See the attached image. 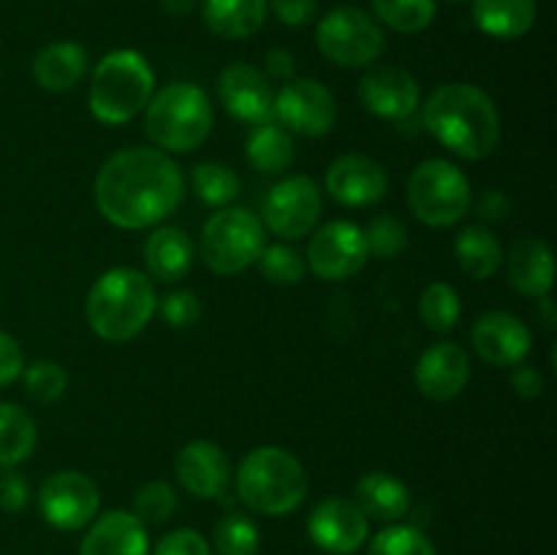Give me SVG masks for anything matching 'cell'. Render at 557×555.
<instances>
[{"label": "cell", "instance_id": "6da1fadb", "mask_svg": "<svg viewBox=\"0 0 557 555\" xmlns=\"http://www.w3.org/2000/svg\"><path fill=\"white\" fill-rule=\"evenodd\" d=\"M96 207L112 226L139 229L166 221L185 196V177L169 152L125 147L103 161L92 183Z\"/></svg>", "mask_w": 557, "mask_h": 555}, {"label": "cell", "instance_id": "7a4b0ae2", "mask_svg": "<svg viewBox=\"0 0 557 555\" xmlns=\"http://www.w3.org/2000/svg\"><path fill=\"white\" fill-rule=\"evenodd\" d=\"M430 134L466 161H482L500 141V114L493 98L468 82L433 90L422 109Z\"/></svg>", "mask_w": 557, "mask_h": 555}, {"label": "cell", "instance_id": "3957f363", "mask_svg": "<svg viewBox=\"0 0 557 555\" xmlns=\"http://www.w3.org/2000/svg\"><path fill=\"white\" fill-rule=\"evenodd\" d=\"M158 294L150 278L134 267H112L90 286L85 299L87 324L101 341L128 343L150 324Z\"/></svg>", "mask_w": 557, "mask_h": 555}, {"label": "cell", "instance_id": "277c9868", "mask_svg": "<svg viewBox=\"0 0 557 555\" xmlns=\"http://www.w3.org/2000/svg\"><path fill=\"white\" fill-rule=\"evenodd\" d=\"M237 498L264 517H286L308 495V471L297 455L283 446H256L243 457L237 473Z\"/></svg>", "mask_w": 557, "mask_h": 555}, {"label": "cell", "instance_id": "5b68a950", "mask_svg": "<svg viewBox=\"0 0 557 555\" xmlns=\"http://www.w3.org/2000/svg\"><path fill=\"white\" fill-rule=\"evenodd\" d=\"M156 92L150 63L134 49H114L92 69L87 103L98 123L123 125L145 112Z\"/></svg>", "mask_w": 557, "mask_h": 555}, {"label": "cell", "instance_id": "8992f818", "mask_svg": "<svg viewBox=\"0 0 557 555\" xmlns=\"http://www.w3.org/2000/svg\"><path fill=\"white\" fill-rule=\"evenodd\" d=\"M212 103L199 85L172 82L152 92L145 107V131L163 152H190L207 141L212 131Z\"/></svg>", "mask_w": 557, "mask_h": 555}, {"label": "cell", "instance_id": "52a82bcc", "mask_svg": "<svg viewBox=\"0 0 557 555\" xmlns=\"http://www.w3.org/2000/svg\"><path fill=\"white\" fill-rule=\"evenodd\" d=\"M267 229L256 212L245 207H221L207 218L199 237V256L215 275L232 278L259 261L267 248Z\"/></svg>", "mask_w": 557, "mask_h": 555}, {"label": "cell", "instance_id": "ba28073f", "mask_svg": "<svg viewBox=\"0 0 557 555\" xmlns=\"http://www.w3.org/2000/svg\"><path fill=\"white\" fill-rule=\"evenodd\" d=\"M408 207L424 226L446 229L460 223L471 210V183L455 163L428 158L408 177Z\"/></svg>", "mask_w": 557, "mask_h": 555}, {"label": "cell", "instance_id": "9c48e42d", "mask_svg": "<svg viewBox=\"0 0 557 555\" xmlns=\"http://www.w3.org/2000/svg\"><path fill=\"white\" fill-rule=\"evenodd\" d=\"M315 44L330 63L343 69H368L381 58L386 38L375 16L354 5H341L319 22Z\"/></svg>", "mask_w": 557, "mask_h": 555}, {"label": "cell", "instance_id": "30bf717a", "mask_svg": "<svg viewBox=\"0 0 557 555\" xmlns=\"http://www.w3.org/2000/svg\"><path fill=\"white\" fill-rule=\"evenodd\" d=\"M38 509L58 531H79L98 517L101 490L82 471H54L38 488Z\"/></svg>", "mask_w": 557, "mask_h": 555}, {"label": "cell", "instance_id": "8fae6325", "mask_svg": "<svg viewBox=\"0 0 557 555\" xmlns=\"http://www.w3.org/2000/svg\"><path fill=\"white\" fill-rule=\"evenodd\" d=\"M272 120L281 123L288 134L324 136L335 128L337 103L330 87L315 79H288L277 90L272 103Z\"/></svg>", "mask_w": 557, "mask_h": 555}, {"label": "cell", "instance_id": "7c38bea8", "mask_svg": "<svg viewBox=\"0 0 557 555\" xmlns=\"http://www.w3.org/2000/svg\"><path fill=\"white\" fill-rule=\"evenodd\" d=\"M319 185L305 174L281 180L275 188L267 194L264 201V229L275 232L283 239H302L305 234H313L321 221Z\"/></svg>", "mask_w": 557, "mask_h": 555}, {"label": "cell", "instance_id": "4fadbf2b", "mask_svg": "<svg viewBox=\"0 0 557 555\" xmlns=\"http://www.w3.org/2000/svg\"><path fill=\"white\" fill-rule=\"evenodd\" d=\"M364 232L351 221H330L315 229L308 245V267L321 281H348L368 264Z\"/></svg>", "mask_w": 557, "mask_h": 555}, {"label": "cell", "instance_id": "5bb4252c", "mask_svg": "<svg viewBox=\"0 0 557 555\" xmlns=\"http://www.w3.org/2000/svg\"><path fill=\"white\" fill-rule=\"evenodd\" d=\"M359 101L381 120H408L422 103L417 76L397 65H375L359 79Z\"/></svg>", "mask_w": 557, "mask_h": 555}, {"label": "cell", "instance_id": "9a60e30c", "mask_svg": "<svg viewBox=\"0 0 557 555\" xmlns=\"http://www.w3.org/2000/svg\"><path fill=\"white\" fill-rule=\"evenodd\" d=\"M308 533L315 547L332 555H351L368 542V517L351 498L332 495L324 498L308 517Z\"/></svg>", "mask_w": 557, "mask_h": 555}, {"label": "cell", "instance_id": "2e32d148", "mask_svg": "<svg viewBox=\"0 0 557 555\" xmlns=\"http://www.w3.org/2000/svg\"><path fill=\"white\" fill-rule=\"evenodd\" d=\"M473 351L495 368H515L525 362L533 348L531 330L525 321L506 310H490L479 316L471 330Z\"/></svg>", "mask_w": 557, "mask_h": 555}, {"label": "cell", "instance_id": "e0dca14e", "mask_svg": "<svg viewBox=\"0 0 557 555\" xmlns=\"http://www.w3.org/2000/svg\"><path fill=\"white\" fill-rule=\"evenodd\" d=\"M218 98L223 109L237 120L250 125H259L272 120V103L275 90L264 71L250 63H232L218 76Z\"/></svg>", "mask_w": 557, "mask_h": 555}, {"label": "cell", "instance_id": "ac0fdd59", "mask_svg": "<svg viewBox=\"0 0 557 555\" xmlns=\"http://www.w3.org/2000/svg\"><path fill=\"white\" fill-rule=\"evenodd\" d=\"M326 190L332 199L346 207H370L384 199L389 190V177L375 158L348 152L335 158L326 169Z\"/></svg>", "mask_w": 557, "mask_h": 555}, {"label": "cell", "instance_id": "d6986e66", "mask_svg": "<svg viewBox=\"0 0 557 555\" xmlns=\"http://www.w3.org/2000/svg\"><path fill=\"white\" fill-rule=\"evenodd\" d=\"M174 471L194 498H223L232 484V460L221 446L207 439L188 441L177 452Z\"/></svg>", "mask_w": 557, "mask_h": 555}, {"label": "cell", "instance_id": "ffe728a7", "mask_svg": "<svg viewBox=\"0 0 557 555\" xmlns=\"http://www.w3.org/2000/svg\"><path fill=\"white\" fill-rule=\"evenodd\" d=\"M413 379L428 400L446 403L460 395L471 381V357L457 343L441 341L419 357Z\"/></svg>", "mask_w": 557, "mask_h": 555}, {"label": "cell", "instance_id": "44dd1931", "mask_svg": "<svg viewBox=\"0 0 557 555\" xmlns=\"http://www.w3.org/2000/svg\"><path fill=\"white\" fill-rule=\"evenodd\" d=\"M79 555H150L147 526L134 511H103L87 528Z\"/></svg>", "mask_w": 557, "mask_h": 555}, {"label": "cell", "instance_id": "7402d4cb", "mask_svg": "<svg viewBox=\"0 0 557 555\" xmlns=\"http://www.w3.org/2000/svg\"><path fill=\"white\" fill-rule=\"evenodd\" d=\"M506 259V275L511 288H517L525 297H547L555 286V259L553 250L544 239L525 234L511 243Z\"/></svg>", "mask_w": 557, "mask_h": 555}, {"label": "cell", "instance_id": "603a6c76", "mask_svg": "<svg viewBox=\"0 0 557 555\" xmlns=\"http://www.w3.org/2000/svg\"><path fill=\"white\" fill-rule=\"evenodd\" d=\"M354 504L368 520L397 522L411 511V490L386 471H370L354 484Z\"/></svg>", "mask_w": 557, "mask_h": 555}, {"label": "cell", "instance_id": "cb8c5ba5", "mask_svg": "<svg viewBox=\"0 0 557 555\" xmlns=\"http://www.w3.org/2000/svg\"><path fill=\"white\" fill-rule=\"evenodd\" d=\"M90 69V58L82 44L54 41L33 60V79L49 92H65L79 85Z\"/></svg>", "mask_w": 557, "mask_h": 555}, {"label": "cell", "instance_id": "d4e9b609", "mask_svg": "<svg viewBox=\"0 0 557 555\" xmlns=\"http://www.w3.org/2000/svg\"><path fill=\"white\" fill-rule=\"evenodd\" d=\"M194 243L177 226H158L145 243V264L152 278L163 283H174L188 275L194 267Z\"/></svg>", "mask_w": 557, "mask_h": 555}, {"label": "cell", "instance_id": "484cf974", "mask_svg": "<svg viewBox=\"0 0 557 555\" xmlns=\"http://www.w3.org/2000/svg\"><path fill=\"white\" fill-rule=\"evenodd\" d=\"M473 22L498 41H515L536 25V0H473Z\"/></svg>", "mask_w": 557, "mask_h": 555}, {"label": "cell", "instance_id": "4316f807", "mask_svg": "<svg viewBox=\"0 0 557 555\" xmlns=\"http://www.w3.org/2000/svg\"><path fill=\"white\" fill-rule=\"evenodd\" d=\"M270 3L267 0H205L201 16L215 36L239 41L261 30Z\"/></svg>", "mask_w": 557, "mask_h": 555}, {"label": "cell", "instance_id": "83f0119b", "mask_svg": "<svg viewBox=\"0 0 557 555\" xmlns=\"http://www.w3.org/2000/svg\"><path fill=\"white\" fill-rule=\"evenodd\" d=\"M455 256L460 270L473 281H487L504 264V248L498 237L482 223H471L457 234Z\"/></svg>", "mask_w": 557, "mask_h": 555}, {"label": "cell", "instance_id": "f1b7e54d", "mask_svg": "<svg viewBox=\"0 0 557 555\" xmlns=\"http://www.w3.org/2000/svg\"><path fill=\"white\" fill-rule=\"evenodd\" d=\"M245 156H248L250 166L259 169L261 174H283L286 169H292L297 150H294L292 134L275 120H267L248 134Z\"/></svg>", "mask_w": 557, "mask_h": 555}, {"label": "cell", "instance_id": "f546056e", "mask_svg": "<svg viewBox=\"0 0 557 555\" xmlns=\"http://www.w3.org/2000/svg\"><path fill=\"white\" fill-rule=\"evenodd\" d=\"M38 424L16 403H0V468H16L33 455Z\"/></svg>", "mask_w": 557, "mask_h": 555}, {"label": "cell", "instance_id": "4dcf8cb0", "mask_svg": "<svg viewBox=\"0 0 557 555\" xmlns=\"http://www.w3.org/2000/svg\"><path fill=\"white\" fill-rule=\"evenodd\" d=\"M190 180H194L196 196L210 207H228L239 196V188H243L239 174L232 166L218 161L199 163Z\"/></svg>", "mask_w": 557, "mask_h": 555}, {"label": "cell", "instance_id": "1f68e13d", "mask_svg": "<svg viewBox=\"0 0 557 555\" xmlns=\"http://www.w3.org/2000/svg\"><path fill=\"white\" fill-rule=\"evenodd\" d=\"M379 22L397 33H422L435 20V0H373Z\"/></svg>", "mask_w": 557, "mask_h": 555}, {"label": "cell", "instance_id": "d6a6232c", "mask_svg": "<svg viewBox=\"0 0 557 555\" xmlns=\"http://www.w3.org/2000/svg\"><path fill=\"white\" fill-rule=\"evenodd\" d=\"M212 544H215L218 555H256L261 544L259 526L243 511H226L215 522Z\"/></svg>", "mask_w": 557, "mask_h": 555}, {"label": "cell", "instance_id": "836d02e7", "mask_svg": "<svg viewBox=\"0 0 557 555\" xmlns=\"http://www.w3.org/2000/svg\"><path fill=\"white\" fill-rule=\"evenodd\" d=\"M460 294H457L455 286H449V283L435 281L422 292V299H419V316H422V321L433 332L455 330L457 321H460Z\"/></svg>", "mask_w": 557, "mask_h": 555}, {"label": "cell", "instance_id": "e575fe53", "mask_svg": "<svg viewBox=\"0 0 557 555\" xmlns=\"http://www.w3.org/2000/svg\"><path fill=\"white\" fill-rule=\"evenodd\" d=\"M368 555H438L428 533L419 531L417 526H386L370 542Z\"/></svg>", "mask_w": 557, "mask_h": 555}, {"label": "cell", "instance_id": "d590c367", "mask_svg": "<svg viewBox=\"0 0 557 555\" xmlns=\"http://www.w3.org/2000/svg\"><path fill=\"white\" fill-rule=\"evenodd\" d=\"M22 381H25V392L38 403H54L65 395L69 390V373L63 365L52 362V359H36L22 370Z\"/></svg>", "mask_w": 557, "mask_h": 555}, {"label": "cell", "instance_id": "8d00e7d4", "mask_svg": "<svg viewBox=\"0 0 557 555\" xmlns=\"http://www.w3.org/2000/svg\"><path fill=\"white\" fill-rule=\"evenodd\" d=\"M177 506V490L169 482H163V479H156V482H147L145 488H139L134 498V515L145 526H161V522L172 520Z\"/></svg>", "mask_w": 557, "mask_h": 555}, {"label": "cell", "instance_id": "74e56055", "mask_svg": "<svg viewBox=\"0 0 557 555\" xmlns=\"http://www.w3.org/2000/svg\"><path fill=\"white\" fill-rule=\"evenodd\" d=\"M364 243H368V254L375 259H395L406 250L408 229L400 218L381 212L364 229Z\"/></svg>", "mask_w": 557, "mask_h": 555}, {"label": "cell", "instance_id": "f35d334b", "mask_svg": "<svg viewBox=\"0 0 557 555\" xmlns=\"http://www.w3.org/2000/svg\"><path fill=\"white\" fill-rule=\"evenodd\" d=\"M259 267L261 275L270 283H277V286H292V283H299L305 278L302 256L288 248V245H270V248L261 250Z\"/></svg>", "mask_w": 557, "mask_h": 555}, {"label": "cell", "instance_id": "ab89813d", "mask_svg": "<svg viewBox=\"0 0 557 555\" xmlns=\"http://www.w3.org/2000/svg\"><path fill=\"white\" fill-rule=\"evenodd\" d=\"M163 321L174 330H183V326H194L201 319V303L194 292L188 288H177V292H169L166 297L158 303Z\"/></svg>", "mask_w": 557, "mask_h": 555}, {"label": "cell", "instance_id": "60d3db41", "mask_svg": "<svg viewBox=\"0 0 557 555\" xmlns=\"http://www.w3.org/2000/svg\"><path fill=\"white\" fill-rule=\"evenodd\" d=\"M152 555H212L210 544L194 528H177L169 531L161 542L156 544Z\"/></svg>", "mask_w": 557, "mask_h": 555}, {"label": "cell", "instance_id": "b9f144b4", "mask_svg": "<svg viewBox=\"0 0 557 555\" xmlns=\"http://www.w3.org/2000/svg\"><path fill=\"white\" fill-rule=\"evenodd\" d=\"M27 501H30L27 479L20 471H14V468H3L0 471V509L16 515V511L25 509Z\"/></svg>", "mask_w": 557, "mask_h": 555}, {"label": "cell", "instance_id": "7bdbcfd3", "mask_svg": "<svg viewBox=\"0 0 557 555\" xmlns=\"http://www.w3.org/2000/svg\"><path fill=\"white\" fill-rule=\"evenodd\" d=\"M22 370H25V354H22V346L16 343L14 335L0 330V390L14 384L22 375Z\"/></svg>", "mask_w": 557, "mask_h": 555}, {"label": "cell", "instance_id": "ee69618b", "mask_svg": "<svg viewBox=\"0 0 557 555\" xmlns=\"http://www.w3.org/2000/svg\"><path fill=\"white\" fill-rule=\"evenodd\" d=\"M267 3L275 11L277 20L288 27L308 25L319 11V0H267Z\"/></svg>", "mask_w": 557, "mask_h": 555}, {"label": "cell", "instance_id": "f6af8a7d", "mask_svg": "<svg viewBox=\"0 0 557 555\" xmlns=\"http://www.w3.org/2000/svg\"><path fill=\"white\" fill-rule=\"evenodd\" d=\"M509 210H511V199L504 194V190H498V188L484 190V194L479 196V201H476V215L482 218V221L498 223V221H504L506 215H509Z\"/></svg>", "mask_w": 557, "mask_h": 555}, {"label": "cell", "instance_id": "bcb514c9", "mask_svg": "<svg viewBox=\"0 0 557 555\" xmlns=\"http://www.w3.org/2000/svg\"><path fill=\"white\" fill-rule=\"evenodd\" d=\"M264 69H267V79H277V82H288L297 76V60L288 49L275 47L267 52L264 58Z\"/></svg>", "mask_w": 557, "mask_h": 555}, {"label": "cell", "instance_id": "7dc6e473", "mask_svg": "<svg viewBox=\"0 0 557 555\" xmlns=\"http://www.w3.org/2000/svg\"><path fill=\"white\" fill-rule=\"evenodd\" d=\"M511 386H515V392L520 397L533 400V397H539L544 392V379H542V373L533 368V365L520 362L515 368V373H511Z\"/></svg>", "mask_w": 557, "mask_h": 555}, {"label": "cell", "instance_id": "c3c4849f", "mask_svg": "<svg viewBox=\"0 0 557 555\" xmlns=\"http://www.w3.org/2000/svg\"><path fill=\"white\" fill-rule=\"evenodd\" d=\"M194 5H196V0H163V9L174 16L188 14V11H194Z\"/></svg>", "mask_w": 557, "mask_h": 555}, {"label": "cell", "instance_id": "681fc988", "mask_svg": "<svg viewBox=\"0 0 557 555\" xmlns=\"http://www.w3.org/2000/svg\"><path fill=\"white\" fill-rule=\"evenodd\" d=\"M542 319H544V326H547V330H555V321H557V316H555V303H553V297H542Z\"/></svg>", "mask_w": 557, "mask_h": 555}, {"label": "cell", "instance_id": "f907efd6", "mask_svg": "<svg viewBox=\"0 0 557 555\" xmlns=\"http://www.w3.org/2000/svg\"><path fill=\"white\" fill-rule=\"evenodd\" d=\"M455 3H462V0H455Z\"/></svg>", "mask_w": 557, "mask_h": 555}, {"label": "cell", "instance_id": "816d5d0a", "mask_svg": "<svg viewBox=\"0 0 557 555\" xmlns=\"http://www.w3.org/2000/svg\"><path fill=\"white\" fill-rule=\"evenodd\" d=\"M326 555H332V553H326Z\"/></svg>", "mask_w": 557, "mask_h": 555}]
</instances>
